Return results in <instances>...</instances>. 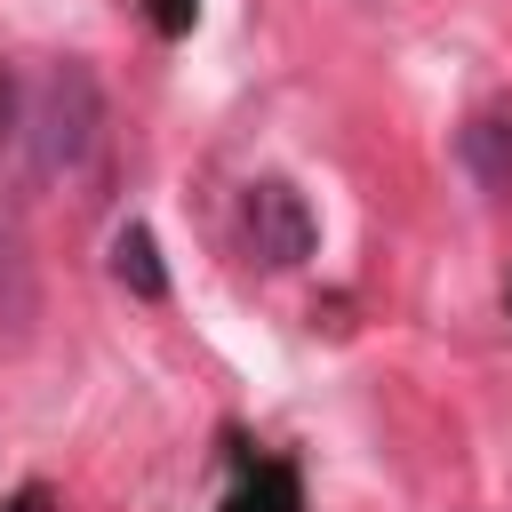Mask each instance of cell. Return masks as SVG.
Masks as SVG:
<instances>
[{
	"instance_id": "obj_1",
	"label": "cell",
	"mask_w": 512,
	"mask_h": 512,
	"mask_svg": "<svg viewBox=\"0 0 512 512\" xmlns=\"http://www.w3.org/2000/svg\"><path fill=\"white\" fill-rule=\"evenodd\" d=\"M96 128H104V88H96L88 64L64 56V64H48L40 80H24V128H16V144L32 152V176H40V184L88 168Z\"/></svg>"
},
{
	"instance_id": "obj_2",
	"label": "cell",
	"mask_w": 512,
	"mask_h": 512,
	"mask_svg": "<svg viewBox=\"0 0 512 512\" xmlns=\"http://www.w3.org/2000/svg\"><path fill=\"white\" fill-rule=\"evenodd\" d=\"M240 224H248V248H256L264 264H304V256H312V240H320V224H312L304 192H296V184H280V176H256V184H248Z\"/></svg>"
},
{
	"instance_id": "obj_3",
	"label": "cell",
	"mask_w": 512,
	"mask_h": 512,
	"mask_svg": "<svg viewBox=\"0 0 512 512\" xmlns=\"http://www.w3.org/2000/svg\"><path fill=\"white\" fill-rule=\"evenodd\" d=\"M464 168H472L488 192L512 200V104H488V112L464 120Z\"/></svg>"
},
{
	"instance_id": "obj_4",
	"label": "cell",
	"mask_w": 512,
	"mask_h": 512,
	"mask_svg": "<svg viewBox=\"0 0 512 512\" xmlns=\"http://www.w3.org/2000/svg\"><path fill=\"white\" fill-rule=\"evenodd\" d=\"M112 280H120L128 296H144V304H160V296H168L160 248H152V232H144V224H120V232H112Z\"/></svg>"
},
{
	"instance_id": "obj_5",
	"label": "cell",
	"mask_w": 512,
	"mask_h": 512,
	"mask_svg": "<svg viewBox=\"0 0 512 512\" xmlns=\"http://www.w3.org/2000/svg\"><path fill=\"white\" fill-rule=\"evenodd\" d=\"M192 16H200V0H152V24L160 32H192Z\"/></svg>"
}]
</instances>
